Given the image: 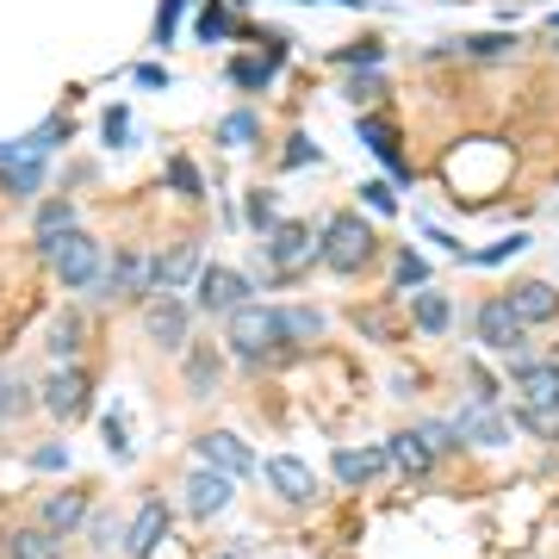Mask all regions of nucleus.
<instances>
[{"label":"nucleus","instance_id":"1","mask_svg":"<svg viewBox=\"0 0 559 559\" xmlns=\"http://www.w3.org/2000/svg\"><path fill=\"white\" fill-rule=\"evenodd\" d=\"M224 342H230V355L242 367H280V360H293L286 311H274V305H242L237 318H230V330H224Z\"/></svg>","mask_w":559,"mask_h":559},{"label":"nucleus","instance_id":"27","mask_svg":"<svg viewBox=\"0 0 559 559\" xmlns=\"http://www.w3.org/2000/svg\"><path fill=\"white\" fill-rule=\"evenodd\" d=\"M274 69H280V57H237L230 62V81H237L242 94H255V87L274 81Z\"/></svg>","mask_w":559,"mask_h":559},{"label":"nucleus","instance_id":"45","mask_svg":"<svg viewBox=\"0 0 559 559\" xmlns=\"http://www.w3.org/2000/svg\"><path fill=\"white\" fill-rule=\"evenodd\" d=\"M212 559H242V547H224V554H212Z\"/></svg>","mask_w":559,"mask_h":559},{"label":"nucleus","instance_id":"25","mask_svg":"<svg viewBox=\"0 0 559 559\" xmlns=\"http://www.w3.org/2000/svg\"><path fill=\"white\" fill-rule=\"evenodd\" d=\"M360 138H367V150H373V156H380L385 168H392V175H404V156H399V131H392V124H380V119H373V112H367V119H360Z\"/></svg>","mask_w":559,"mask_h":559},{"label":"nucleus","instance_id":"23","mask_svg":"<svg viewBox=\"0 0 559 559\" xmlns=\"http://www.w3.org/2000/svg\"><path fill=\"white\" fill-rule=\"evenodd\" d=\"M218 348H205V342H193L187 348V385H193V399H218Z\"/></svg>","mask_w":559,"mask_h":559},{"label":"nucleus","instance_id":"13","mask_svg":"<svg viewBox=\"0 0 559 559\" xmlns=\"http://www.w3.org/2000/svg\"><path fill=\"white\" fill-rule=\"evenodd\" d=\"M162 540H168V503H162V498H143V510L124 522V554H131V559H150Z\"/></svg>","mask_w":559,"mask_h":559},{"label":"nucleus","instance_id":"40","mask_svg":"<svg viewBox=\"0 0 559 559\" xmlns=\"http://www.w3.org/2000/svg\"><path fill=\"white\" fill-rule=\"evenodd\" d=\"M360 193H367V205H373V212H399V193H392L385 180H373V187H360Z\"/></svg>","mask_w":559,"mask_h":559},{"label":"nucleus","instance_id":"16","mask_svg":"<svg viewBox=\"0 0 559 559\" xmlns=\"http://www.w3.org/2000/svg\"><path fill=\"white\" fill-rule=\"evenodd\" d=\"M193 274H205L200 267V242H175V249H162L156 255V293H168V299H180Z\"/></svg>","mask_w":559,"mask_h":559},{"label":"nucleus","instance_id":"28","mask_svg":"<svg viewBox=\"0 0 559 559\" xmlns=\"http://www.w3.org/2000/svg\"><path fill=\"white\" fill-rule=\"evenodd\" d=\"M423 286H429V261L399 249V261H392V293H423Z\"/></svg>","mask_w":559,"mask_h":559},{"label":"nucleus","instance_id":"17","mask_svg":"<svg viewBox=\"0 0 559 559\" xmlns=\"http://www.w3.org/2000/svg\"><path fill=\"white\" fill-rule=\"evenodd\" d=\"M230 485H237V479H224V473H212V466H200V473H187V510H193V522L218 516L224 503L237 498Z\"/></svg>","mask_w":559,"mask_h":559},{"label":"nucleus","instance_id":"2","mask_svg":"<svg viewBox=\"0 0 559 559\" xmlns=\"http://www.w3.org/2000/svg\"><path fill=\"white\" fill-rule=\"evenodd\" d=\"M44 267L69 286V293H100L106 286V242H94L87 230H62V237H38Z\"/></svg>","mask_w":559,"mask_h":559},{"label":"nucleus","instance_id":"15","mask_svg":"<svg viewBox=\"0 0 559 559\" xmlns=\"http://www.w3.org/2000/svg\"><path fill=\"white\" fill-rule=\"evenodd\" d=\"M454 429H460V441H473V448H503V441H510V429H503V417H498V404H485V399L460 404Z\"/></svg>","mask_w":559,"mask_h":559},{"label":"nucleus","instance_id":"41","mask_svg":"<svg viewBox=\"0 0 559 559\" xmlns=\"http://www.w3.org/2000/svg\"><path fill=\"white\" fill-rule=\"evenodd\" d=\"M180 7H187V0H162V20H156V38H162V44L175 38V20H180Z\"/></svg>","mask_w":559,"mask_h":559},{"label":"nucleus","instance_id":"12","mask_svg":"<svg viewBox=\"0 0 559 559\" xmlns=\"http://www.w3.org/2000/svg\"><path fill=\"white\" fill-rule=\"evenodd\" d=\"M516 385L522 399H528V411H540V417H559V360H516Z\"/></svg>","mask_w":559,"mask_h":559},{"label":"nucleus","instance_id":"38","mask_svg":"<svg viewBox=\"0 0 559 559\" xmlns=\"http://www.w3.org/2000/svg\"><path fill=\"white\" fill-rule=\"evenodd\" d=\"M224 32H230V13H224V7H205V13H200V38L218 44Z\"/></svg>","mask_w":559,"mask_h":559},{"label":"nucleus","instance_id":"37","mask_svg":"<svg viewBox=\"0 0 559 559\" xmlns=\"http://www.w3.org/2000/svg\"><path fill=\"white\" fill-rule=\"evenodd\" d=\"M318 162V150H311V138H293L286 150H280V168H311Z\"/></svg>","mask_w":559,"mask_h":559},{"label":"nucleus","instance_id":"7","mask_svg":"<svg viewBox=\"0 0 559 559\" xmlns=\"http://www.w3.org/2000/svg\"><path fill=\"white\" fill-rule=\"evenodd\" d=\"M249 293H255V286H249V274H237V267H218V261H212V267L200 274V293H193V305H200V311H212V318H237L242 305H249Z\"/></svg>","mask_w":559,"mask_h":559},{"label":"nucleus","instance_id":"30","mask_svg":"<svg viewBox=\"0 0 559 559\" xmlns=\"http://www.w3.org/2000/svg\"><path fill=\"white\" fill-rule=\"evenodd\" d=\"M62 230H75V205H69V200H44L38 237H62Z\"/></svg>","mask_w":559,"mask_h":559},{"label":"nucleus","instance_id":"39","mask_svg":"<svg viewBox=\"0 0 559 559\" xmlns=\"http://www.w3.org/2000/svg\"><path fill=\"white\" fill-rule=\"evenodd\" d=\"M348 100L373 106V100H380V75H355V81H348Z\"/></svg>","mask_w":559,"mask_h":559},{"label":"nucleus","instance_id":"6","mask_svg":"<svg viewBox=\"0 0 559 559\" xmlns=\"http://www.w3.org/2000/svg\"><path fill=\"white\" fill-rule=\"evenodd\" d=\"M473 336L485 342V348H498V355H516L528 348V330H522V318L510 311V299H485L479 311H473Z\"/></svg>","mask_w":559,"mask_h":559},{"label":"nucleus","instance_id":"19","mask_svg":"<svg viewBox=\"0 0 559 559\" xmlns=\"http://www.w3.org/2000/svg\"><path fill=\"white\" fill-rule=\"evenodd\" d=\"M385 454H392V473H404V479H423V473L436 466V448H429L417 429H399V436L385 441Z\"/></svg>","mask_w":559,"mask_h":559},{"label":"nucleus","instance_id":"26","mask_svg":"<svg viewBox=\"0 0 559 559\" xmlns=\"http://www.w3.org/2000/svg\"><path fill=\"white\" fill-rule=\"evenodd\" d=\"M255 138H261L255 112H224V119H218V143H224V150H255Z\"/></svg>","mask_w":559,"mask_h":559},{"label":"nucleus","instance_id":"4","mask_svg":"<svg viewBox=\"0 0 559 559\" xmlns=\"http://www.w3.org/2000/svg\"><path fill=\"white\" fill-rule=\"evenodd\" d=\"M143 336L156 342V348H187L193 342V305L187 299H168V293H156V299L143 305Z\"/></svg>","mask_w":559,"mask_h":559},{"label":"nucleus","instance_id":"22","mask_svg":"<svg viewBox=\"0 0 559 559\" xmlns=\"http://www.w3.org/2000/svg\"><path fill=\"white\" fill-rule=\"evenodd\" d=\"M7 559H62V535H50L44 522L13 528V535H7Z\"/></svg>","mask_w":559,"mask_h":559},{"label":"nucleus","instance_id":"36","mask_svg":"<svg viewBox=\"0 0 559 559\" xmlns=\"http://www.w3.org/2000/svg\"><path fill=\"white\" fill-rule=\"evenodd\" d=\"M528 249V237H510V242H498V249H479V255H466L473 267H491V261H510V255H522Z\"/></svg>","mask_w":559,"mask_h":559},{"label":"nucleus","instance_id":"21","mask_svg":"<svg viewBox=\"0 0 559 559\" xmlns=\"http://www.w3.org/2000/svg\"><path fill=\"white\" fill-rule=\"evenodd\" d=\"M411 323H417L423 336H441V330L454 323V305H448V293H436V286L411 293Z\"/></svg>","mask_w":559,"mask_h":559},{"label":"nucleus","instance_id":"43","mask_svg":"<svg viewBox=\"0 0 559 559\" xmlns=\"http://www.w3.org/2000/svg\"><path fill=\"white\" fill-rule=\"evenodd\" d=\"M138 87H168V75H162L156 62H138Z\"/></svg>","mask_w":559,"mask_h":559},{"label":"nucleus","instance_id":"20","mask_svg":"<svg viewBox=\"0 0 559 559\" xmlns=\"http://www.w3.org/2000/svg\"><path fill=\"white\" fill-rule=\"evenodd\" d=\"M267 485H274V498H286V503H311V498H318V479H311L293 454L267 460Z\"/></svg>","mask_w":559,"mask_h":559},{"label":"nucleus","instance_id":"9","mask_svg":"<svg viewBox=\"0 0 559 559\" xmlns=\"http://www.w3.org/2000/svg\"><path fill=\"white\" fill-rule=\"evenodd\" d=\"M143 293H156V255H143V249H119V255L106 261L100 299H143Z\"/></svg>","mask_w":559,"mask_h":559},{"label":"nucleus","instance_id":"29","mask_svg":"<svg viewBox=\"0 0 559 559\" xmlns=\"http://www.w3.org/2000/svg\"><path fill=\"white\" fill-rule=\"evenodd\" d=\"M168 187H175L180 200H205V175H200V168H193L187 156L168 162Z\"/></svg>","mask_w":559,"mask_h":559},{"label":"nucleus","instance_id":"31","mask_svg":"<svg viewBox=\"0 0 559 559\" xmlns=\"http://www.w3.org/2000/svg\"><path fill=\"white\" fill-rule=\"evenodd\" d=\"M44 180V162L38 156H25V162H13L7 168V187H13V200H32V187Z\"/></svg>","mask_w":559,"mask_h":559},{"label":"nucleus","instance_id":"18","mask_svg":"<svg viewBox=\"0 0 559 559\" xmlns=\"http://www.w3.org/2000/svg\"><path fill=\"white\" fill-rule=\"evenodd\" d=\"M38 522L50 528V535H75L81 522H87V491L81 485H69V491H50L38 510Z\"/></svg>","mask_w":559,"mask_h":559},{"label":"nucleus","instance_id":"33","mask_svg":"<svg viewBox=\"0 0 559 559\" xmlns=\"http://www.w3.org/2000/svg\"><path fill=\"white\" fill-rule=\"evenodd\" d=\"M510 44H516L510 32H479V38H466V57H491L498 62V57H510Z\"/></svg>","mask_w":559,"mask_h":559},{"label":"nucleus","instance_id":"14","mask_svg":"<svg viewBox=\"0 0 559 559\" xmlns=\"http://www.w3.org/2000/svg\"><path fill=\"white\" fill-rule=\"evenodd\" d=\"M503 299H510V311L522 318V330L559 318V286H554V280H522V286H510Z\"/></svg>","mask_w":559,"mask_h":559},{"label":"nucleus","instance_id":"32","mask_svg":"<svg viewBox=\"0 0 559 559\" xmlns=\"http://www.w3.org/2000/svg\"><path fill=\"white\" fill-rule=\"evenodd\" d=\"M336 69H380L385 62V44H348V50H336Z\"/></svg>","mask_w":559,"mask_h":559},{"label":"nucleus","instance_id":"11","mask_svg":"<svg viewBox=\"0 0 559 559\" xmlns=\"http://www.w3.org/2000/svg\"><path fill=\"white\" fill-rule=\"evenodd\" d=\"M330 473H336V485H348V491H360V485H373L392 473V454L380 448H336V460H330Z\"/></svg>","mask_w":559,"mask_h":559},{"label":"nucleus","instance_id":"44","mask_svg":"<svg viewBox=\"0 0 559 559\" xmlns=\"http://www.w3.org/2000/svg\"><path fill=\"white\" fill-rule=\"evenodd\" d=\"M62 460H69V454H62V448H38V454H32V466H44V473H57Z\"/></svg>","mask_w":559,"mask_h":559},{"label":"nucleus","instance_id":"5","mask_svg":"<svg viewBox=\"0 0 559 559\" xmlns=\"http://www.w3.org/2000/svg\"><path fill=\"white\" fill-rule=\"evenodd\" d=\"M44 411L62 423H75L94 411V380H87V367H57V373H44Z\"/></svg>","mask_w":559,"mask_h":559},{"label":"nucleus","instance_id":"24","mask_svg":"<svg viewBox=\"0 0 559 559\" xmlns=\"http://www.w3.org/2000/svg\"><path fill=\"white\" fill-rule=\"evenodd\" d=\"M81 336H87V323H81V311H62V318L50 323V336H44V348L57 355V367H75V355H81Z\"/></svg>","mask_w":559,"mask_h":559},{"label":"nucleus","instance_id":"35","mask_svg":"<svg viewBox=\"0 0 559 559\" xmlns=\"http://www.w3.org/2000/svg\"><path fill=\"white\" fill-rule=\"evenodd\" d=\"M274 212H280V205H274V193H249V224H255V230H274Z\"/></svg>","mask_w":559,"mask_h":559},{"label":"nucleus","instance_id":"34","mask_svg":"<svg viewBox=\"0 0 559 559\" xmlns=\"http://www.w3.org/2000/svg\"><path fill=\"white\" fill-rule=\"evenodd\" d=\"M417 436L429 441V448H436V454H448V448H460V429H454V417H436V423H423Z\"/></svg>","mask_w":559,"mask_h":559},{"label":"nucleus","instance_id":"3","mask_svg":"<svg viewBox=\"0 0 559 559\" xmlns=\"http://www.w3.org/2000/svg\"><path fill=\"white\" fill-rule=\"evenodd\" d=\"M380 255V237H373V224L355 218V212H336V218L318 230V261L330 274H360V267H373Z\"/></svg>","mask_w":559,"mask_h":559},{"label":"nucleus","instance_id":"10","mask_svg":"<svg viewBox=\"0 0 559 559\" xmlns=\"http://www.w3.org/2000/svg\"><path fill=\"white\" fill-rule=\"evenodd\" d=\"M193 448H200V460L212 466V473H224V479H249V473H255V454H249V441L230 436V429H205Z\"/></svg>","mask_w":559,"mask_h":559},{"label":"nucleus","instance_id":"8","mask_svg":"<svg viewBox=\"0 0 559 559\" xmlns=\"http://www.w3.org/2000/svg\"><path fill=\"white\" fill-rule=\"evenodd\" d=\"M261 249H267V261H274L280 280H293L299 267H311V261H318V230H311V224H274Z\"/></svg>","mask_w":559,"mask_h":559},{"label":"nucleus","instance_id":"42","mask_svg":"<svg viewBox=\"0 0 559 559\" xmlns=\"http://www.w3.org/2000/svg\"><path fill=\"white\" fill-rule=\"evenodd\" d=\"M124 131H131V112L112 106V112H106V143H124Z\"/></svg>","mask_w":559,"mask_h":559}]
</instances>
